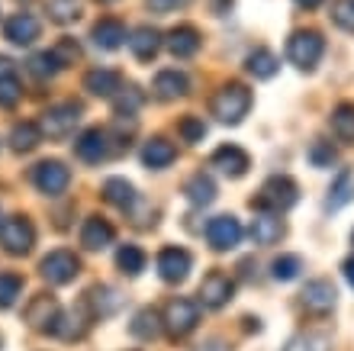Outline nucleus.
Returning <instances> with one entry per match:
<instances>
[{"instance_id": "1", "label": "nucleus", "mask_w": 354, "mask_h": 351, "mask_svg": "<svg viewBox=\"0 0 354 351\" xmlns=\"http://www.w3.org/2000/svg\"><path fill=\"white\" fill-rule=\"evenodd\" d=\"M209 110H213V116L219 123H225V126H239V123L248 116V110H252V91L239 81L225 84L223 91H216Z\"/></svg>"}, {"instance_id": "2", "label": "nucleus", "mask_w": 354, "mask_h": 351, "mask_svg": "<svg viewBox=\"0 0 354 351\" xmlns=\"http://www.w3.org/2000/svg\"><path fill=\"white\" fill-rule=\"evenodd\" d=\"M322 55H326V39L319 29H297L287 39V58L299 71H313L322 62Z\"/></svg>"}, {"instance_id": "3", "label": "nucleus", "mask_w": 354, "mask_h": 351, "mask_svg": "<svg viewBox=\"0 0 354 351\" xmlns=\"http://www.w3.org/2000/svg\"><path fill=\"white\" fill-rule=\"evenodd\" d=\"M299 204V184L290 174H274L261 184V194L252 206L258 210H270V213H287Z\"/></svg>"}, {"instance_id": "4", "label": "nucleus", "mask_w": 354, "mask_h": 351, "mask_svg": "<svg viewBox=\"0 0 354 351\" xmlns=\"http://www.w3.org/2000/svg\"><path fill=\"white\" fill-rule=\"evenodd\" d=\"M200 323V303L196 300H187V296H174L168 306H165V313H161V325H165V332L171 339H184L190 335Z\"/></svg>"}, {"instance_id": "5", "label": "nucleus", "mask_w": 354, "mask_h": 351, "mask_svg": "<svg viewBox=\"0 0 354 351\" xmlns=\"http://www.w3.org/2000/svg\"><path fill=\"white\" fill-rule=\"evenodd\" d=\"M0 245L10 255H26L36 245V229L26 216H10V219L0 222Z\"/></svg>"}, {"instance_id": "6", "label": "nucleus", "mask_w": 354, "mask_h": 351, "mask_svg": "<svg viewBox=\"0 0 354 351\" xmlns=\"http://www.w3.org/2000/svg\"><path fill=\"white\" fill-rule=\"evenodd\" d=\"M242 222L223 213V216H213V219L206 222V242H209V249L213 251H232L242 245Z\"/></svg>"}, {"instance_id": "7", "label": "nucleus", "mask_w": 354, "mask_h": 351, "mask_svg": "<svg viewBox=\"0 0 354 351\" xmlns=\"http://www.w3.org/2000/svg\"><path fill=\"white\" fill-rule=\"evenodd\" d=\"M81 113H84V107H81V103H71V100L58 103V107H48L42 123H39V129H42V136H48V139H65L68 132L77 126Z\"/></svg>"}, {"instance_id": "8", "label": "nucleus", "mask_w": 354, "mask_h": 351, "mask_svg": "<svg viewBox=\"0 0 354 351\" xmlns=\"http://www.w3.org/2000/svg\"><path fill=\"white\" fill-rule=\"evenodd\" d=\"M155 268H158V278L165 284H180L187 280V274L194 271V255L180 245H168V249L158 251V258H155Z\"/></svg>"}, {"instance_id": "9", "label": "nucleus", "mask_w": 354, "mask_h": 351, "mask_svg": "<svg viewBox=\"0 0 354 351\" xmlns=\"http://www.w3.org/2000/svg\"><path fill=\"white\" fill-rule=\"evenodd\" d=\"M39 271H42V278L48 280V284H71V280L81 274V261H77L75 251L68 249H55L52 255H46L42 258V264H39Z\"/></svg>"}, {"instance_id": "10", "label": "nucleus", "mask_w": 354, "mask_h": 351, "mask_svg": "<svg viewBox=\"0 0 354 351\" xmlns=\"http://www.w3.org/2000/svg\"><path fill=\"white\" fill-rule=\"evenodd\" d=\"M29 177H32V187L46 197H62L71 184V171L62 161H39Z\"/></svg>"}, {"instance_id": "11", "label": "nucleus", "mask_w": 354, "mask_h": 351, "mask_svg": "<svg viewBox=\"0 0 354 351\" xmlns=\"http://www.w3.org/2000/svg\"><path fill=\"white\" fill-rule=\"evenodd\" d=\"M299 303H303V309L313 313V316H328L332 309H335V303H338V290H335L332 280L316 278V280H309V284L303 287Z\"/></svg>"}, {"instance_id": "12", "label": "nucleus", "mask_w": 354, "mask_h": 351, "mask_svg": "<svg viewBox=\"0 0 354 351\" xmlns=\"http://www.w3.org/2000/svg\"><path fill=\"white\" fill-rule=\"evenodd\" d=\"M235 296V280L225 274V271H209L200 284V303L209 306V309H223V306L232 303Z\"/></svg>"}, {"instance_id": "13", "label": "nucleus", "mask_w": 354, "mask_h": 351, "mask_svg": "<svg viewBox=\"0 0 354 351\" xmlns=\"http://www.w3.org/2000/svg\"><path fill=\"white\" fill-rule=\"evenodd\" d=\"M110 132L106 129H84L75 142V155L84 161V165H100L110 158Z\"/></svg>"}, {"instance_id": "14", "label": "nucleus", "mask_w": 354, "mask_h": 351, "mask_svg": "<svg viewBox=\"0 0 354 351\" xmlns=\"http://www.w3.org/2000/svg\"><path fill=\"white\" fill-rule=\"evenodd\" d=\"M209 165L213 168H219L229 181H239V177H245L248 174V168H252V158H248V152L245 148H239V145H219L213 152V158H209Z\"/></svg>"}, {"instance_id": "15", "label": "nucleus", "mask_w": 354, "mask_h": 351, "mask_svg": "<svg viewBox=\"0 0 354 351\" xmlns=\"http://www.w3.org/2000/svg\"><path fill=\"white\" fill-rule=\"evenodd\" d=\"M165 46H168V52L174 58H194L196 52H200V46H203V36H200V29H196V26L180 23V26H174L168 33Z\"/></svg>"}, {"instance_id": "16", "label": "nucleus", "mask_w": 354, "mask_h": 351, "mask_svg": "<svg viewBox=\"0 0 354 351\" xmlns=\"http://www.w3.org/2000/svg\"><path fill=\"white\" fill-rule=\"evenodd\" d=\"M84 306H91V316L106 319V316H116L122 309V294L116 290V287H110V284H97V287L87 290Z\"/></svg>"}, {"instance_id": "17", "label": "nucleus", "mask_w": 354, "mask_h": 351, "mask_svg": "<svg viewBox=\"0 0 354 351\" xmlns=\"http://www.w3.org/2000/svg\"><path fill=\"white\" fill-rule=\"evenodd\" d=\"M287 235V226H283V219H280V213H258L252 222V239L254 245H261V249H270V245H277L280 239Z\"/></svg>"}, {"instance_id": "18", "label": "nucleus", "mask_w": 354, "mask_h": 351, "mask_svg": "<svg viewBox=\"0 0 354 351\" xmlns=\"http://www.w3.org/2000/svg\"><path fill=\"white\" fill-rule=\"evenodd\" d=\"M39 33H42V26H39V19L32 17V13H13V17L3 23V36H7V42H13V46H32L39 39Z\"/></svg>"}, {"instance_id": "19", "label": "nucleus", "mask_w": 354, "mask_h": 351, "mask_svg": "<svg viewBox=\"0 0 354 351\" xmlns=\"http://www.w3.org/2000/svg\"><path fill=\"white\" fill-rule=\"evenodd\" d=\"M23 316H26V323L32 325V329H39V332H52V325H55V319H58V303L48 294H39V296L29 300V306L23 309Z\"/></svg>"}, {"instance_id": "20", "label": "nucleus", "mask_w": 354, "mask_h": 351, "mask_svg": "<svg viewBox=\"0 0 354 351\" xmlns=\"http://www.w3.org/2000/svg\"><path fill=\"white\" fill-rule=\"evenodd\" d=\"M151 91H155V97H158V100H177V97H187L190 81H187L184 71H177V68H165V71L155 74Z\"/></svg>"}, {"instance_id": "21", "label": "nucleus", "mask_w": 354, "mask_h": 351, "mask_svg": "<svg viewBox=\"0 0 354 351\" xmlns=\"http://www.w3.org/2000/svg\"><path fill=\"white\" fill-rule=\"evenodd\" d=\"M91 319H93V316L84 313V306H81L77 313H68V316L58 313L55 325H52V335H55V339H62V342H81V339L87 335Z\"/></svg>"}, {"instance_id": "22", "label": "nucleus", "mask_w": 354, "mask_h": 351, "mask_svg": "<svg viewBox=\"0 0 354 351\" xmlns=\"http://www.w3.org/2000/svg\"><path fill=\"white\" fill-rule=\"evenodd\" d=\"M174 161H177L174 142L155 136V139H149L145 145H142V165L151 168V171H165V168H171Z\"/></svg>"}, {"instance_id": "23", "label": "nucleus", "mask_w": 354, "mask_h": 351, "mask_svg": "<svg viewBox=\"0 0 354 351\" xmlns=\"http://www.w3.org/2000/svg\"><path fill=\"white\" fill-rule=\"evenodd\" d=\"M113 239H116V229H113L103 216H91V219L84 222V229H81V245H84L87 251L110 249Z\"/></svg>"}, {"instance_id": "24", "label": "nucleus", "mask_w": 354, "mask_h": 351, "mask_svg": "<svg viewBox=\"0 0 354 351\" xmlns=\"http://www.w3.org/2000/svg\"><path fill=\"white\" fill-rule=\"evenodd\" d=\"M91 39H93V46L103 48V52H116L129 36H126V26H122L116 17H103L100 23L91 29Z\"/></svg>"}, {"instance_id": "25", "label": "nucleus", "mask_w": 354, "mask_h": 351, "mask_svg": "<svg viewBox=\"0 0 354 351\" xmlns=\"http://www.w3.org/2000/svg\"><path fill=\"white\" fill-rule=\"evenodd\" d=\"M103 200L110 206H116V210L129 213L132 206L139 204V194H136V187H132L126 177H106V181H103Z\"/></svg>"}, {"instance_id": "26", "label": "nucleus", "mask_w": 354, "mask_h": 351, "mask_svg": "<svg viewBox=\"0 0 354 351\" xmlns=\"http://www.w3.org/2000/svg\"><path fill=\"white\" fill-rule=\"evenodd\" d=\"M23 97V84H19V71L10 58L0 55V107L3 110H13Z\"/></svg>"}, {"instance_id": "27", "label": "nucleus", "mask_w": 354, "mask_h": 351, "mask_svg": "<svg viewBox=\"0 0 354 351\" xmlns=\"http://www.w3.org/2000/svg\"><path fill=\"white\" fill-rule=\"evenodd\" d=\"M132 48V55L139 58V62H155V55L161 52V33L151 26H139L132 29V36L126 39Z\"/></svg>"}, {"instance_id": "28", "label": "nucleus", "mask_w": 354, "mask_h": 351, "mask_svg": "<svg viewBox=\"0 0 354 351\" xmlns=\"http://www.w3.org/2000/svg\"><path fill=\"white\" fill-rule=\"evenodd\" d=\"M351 200H354V171L351 168H342V171L335 174V181H332V187H328L326 210L338 213V210H345Z\"/></svg>"}, {"instance_id": "29", "label": "nucleus", "mask_w": 354, "mask_h": 351, "mask_svg": "<svg viewBox=\"0 0 354 351\" xmlns=\"http://www.w3.org/2000/svg\"><path fill=\"white\" fill-rule=\"evenodd\" d=\"M120 87H122V78L113 68H93L84 78V91H91L93 97H116Z\"/></svg>"}, {"instance_id": "30", "label": "nucleus", "mask_w": 354, "mask_h": 351, "mask_svg": "<svg viewBox=\"0 0 354 351\" xmlns=\"http://www.w3.org/2000/svg\"><path fill=\"white\" fill-rule=\"evenodd\" d=\"M184 197L194 206H209L216 200V181L206 171H196L184 181Z\"/></svg>"}, {"instance_id": "31", "label": "nucleus", "mask_w": 354, "mask_h": 351, "mask_svg": "<svg viewBox=\"0 0 354 351\" xmlns=\"http://www.w3.org/2000/svg\"><path fill=\"white\" fill-rule=\"evenodd\" d=\"M245 68H248V74H254L258 81H270V78L280 71V62L270 48H254L252 55L245 58Z\"/></svg>"}, {"instance_id": "32", "label": "nucleus", "mask_w": 354, "mask_h": 351, "mask_svg": "<svg viewBox=\"0 0 354 351\" xmlns=\"http://www.w3.org/2000/svg\"><path fill=\"white\" fill-rule=\"evenodd\" d=\"M332 132L338 142L354 145V103H338L332 110Z\"/></svg>"}, {"instance_id": "33", "label": "nucleus", "mask_w": 354, "mask_h": 351, "mask_svg": "<svg viewBox=\"0 0 354 351\" xmlns=\"http://www.w3.org/2000/svg\"><path fill=\"white\" fill-rule=\"evenodd\" d=\"M145 264H149V255H145L139 245H122V249L116 251V268H120L122 274H129V278H139L142 271H145Z\"/></svg>"}, {"instance_id": "34", "label": "nucleus", "mask_w": 354, "mask_h": 351, "mask_svg": "<svg viewBox=\"0 0 354 351\" xmlns=\"http://www.w3.org/2000/svg\"><path fill=\"white\" fill-rule=\"evenodd\" d=\"M161 316L155 313V309H142V313H136V319H132L129 332L136 335V339H142V342H151V339H158L161 335Z\"/></svg>"}, {"instance_id": "35", "label": "nucleus", "mask_w": 354, "mask_h": 351, "mask_svg": "<svg viewBox=\"0 0 354 351\" xmlns=\"http://www.w3.org/2000/svg\"><path fill=\"white\" fill-rule=\"evenodd\" d=\"M299 274H303V258H299V255H280V258H274V264H270V278L280 280V284H290V280H297Z\"/></svg>"}, {"instance_id": "36", "label": "nucleus", "mask_w": 354, "mask_h": 351, "mask_svg": "<svg viewBox=\"0 0 354 351\" xmlns=\"http://www.w3.org/2000/svg\"><path fill=\"white\" fill-rule=\"evenodd\" d=\"M283 351H332V339L322 332H299L283 345Z\"/></svg>"}, {"instance_id": "37", "label": "nucleus", "mask_w": 354, "mask_h": 351, "mask_svg": "<svg viewBox=\"0 0 354 351\" xmlns=\"http://www.w3.org/2000/svg\"><path fill=\"white\" fill-rule=\"evenodd\" d=\"M10 142H13V152H32L42 142V129H39L36 123H23V126L13 129Z\"/></svg>"}, {"instance_id": "38", "label": "nucleus", "mask_w": 354, "mask_h": 351, "mask_svg": "<svg viewBox=\"0 0 354 351\" xmlns=\"http://www.w3.org/2000/svg\"><path fill=\"white\" fill-rule=\"evenodd\" d=\"M84 13V3L81 0H48V17L55 19V23H75L77 17Z\"/></svg>"}, {"instance_id": "39", "label": "nucleus", "mask_w": 354, "mask_h": 351, "mask_svg": "<svg viewBox=\"0 0 354 351\" xmlns=\"http://www.w3.org/2000/svg\"><path fill=\"white\" fill-rule=\"evenodd\" d=\"M142 100H145V97H142V91L129 84V87H120V93H116L113 107H116V113H120V116H136V113H139V107H142Z\"/></svg>"}, {"instance_id": "40", "label": "nucleus", "mask_w": 354, "mask_h": 351, "mask_svg": "<svg viewBox=\"0 0 354 351\" xmlns=\"http://www.w3.org/2000/svg\"><path fill=\"white\" fill-rule=\"evenodd\" d=\"M306 158H309V165H313V168H332L338 161V152H335V145H332V142L316 139L313 145H309Z\"/></svg>"}, {"instance_id": "41", "label": "nucleus", "mask_w": 354, "mask_h": 351, "mask_svg": "<svg viewBox=\"0 0 354 351\" xmlns=\"http://www.w3.org/2000/svg\"><path fill=\"white\" fill-rule=\"evenodd\" d=\"M29 74H36V78H52L55 71H62V62L55 58V52H39V55H32L29 58Z\"/></svg>"}, {"instance_id": "42", "label": "nucleus", "mask_w": 354, "mask_h": 351, "mask_svg": "<svg viewBox=\"0 0 354 351\" xmlns=\"http://www.w3.org/2000/svg\"><path fill=\"white\" fill-rule=\"evenodd\" d=\"M23 294V278L19 274H0V309H10Z\"/></svg>"}, {"instance_id": "43", "label": "nucleus", "mask_w": 354, "mask_h": 351, "mask_svg": "<svg viewBox=\"0 0 354 351\" xmlns=\"http://www.w3.org/2000/svg\"><path fill=\"white\" fill-rule=\"evenodd\" d=\"M332 23L345 33H354V0H335L332 3Z\"/></svg>"}, {"instance_id": "44", "label": "nucleus", "mask_w": 354, "mask_h": 351, "mask_svg": "<svg viewBox=\"0 0 354 351\" xmlns=\"http://www.w3.org/2000/svg\"><path fill=\"white\" fill-rule=\"evenodd\" d=\"M177 136L184 142H203L206 136V123L200 116H184V120L177 123Z\"/></svg>"}, {"instance_id": "45", "label": "nucleus", "mask_w": 354, "mask_h": 351, "mask_svg": "<svg viewBox=\"0 0 354 351\" xmlns=\"http://www.w3.org/2000/svg\"><path fill=\"white\" fill-rule=\"evenodd\" d=\"M52 52H55V58L58 62H62V68H68V65H75L77 58H81V46H77L75 39H58V46L52 48Z\"/></svg>"}, {"instance_id": "46", "label": "nucleus", "mask_w": 354, "mask_h": 351, "mask_svg": "<svg viewBox=\"0 0 354 351\" xmlns=\"http://www.w3.org/2000/svg\"><path fill=\"white\" fill-rule=\"evenodd\" d=\"M184 3V0H149V7L155 10V13H171V10H177Z\"/></svg>"}, {"instance_id": "47", "label": "nucleus", "mask_w": 354, "mask_h": 351, "mask_svg": "<svg viewBox=\"0 0 354 351\" xmlns=\"http://www.w3.org/2000/svg\"><path fill=\"white\" fill-rule=\"evenodd\" d=\"M342 271H345V280L354 287V258H348L345 264H342Z\"/></svg>"}, {"instance_id": "48", "label": "nucleus", "mask_w": 354, "mask_h": 351, "mask_svg": "<svg viewBox=\"0 0 354 351\" xmlns=\"http://www.w3.org/2000/svg\"><path fill=\"white\" fill-rule=\"evenodd\" d=\"M297 7H303V10H316V7H322V0H293Z\"/></svg>"}, {"instance_id": "49", "label": "nucleus", "mask_w": 354, "mask_h": 351, "mask_svg": "<svg viewBox=\"0 0 354 351\" xmlns=\"http://www.w3.org/2000/svg\"><path fill=\"white\" fill-rule=\"evenodd\" d=\"M200 351H229V348H225L223 342H209V345H203V348H200Z\"/></svg>"}, {"instance_id": "50", "label": "nucleus", "mask_w": 354, "mask_h": 351, "mask_svg": "<svg viewBox=\"0 0 354 351\" xmlns=\"http://www.w3.org/2000/svg\"><path fill=\"white\" fill-rule=\"evenodd\" d=\"M351 242H354V229H351Z\"/></svg>"}, {"instance_id": "51", "label": "nucleus", "mask_w": 354, "mask_h": 351, "mask_svg": "<svg viewBox=\"0 0 354 351\" xmlns=\"http://www.w3.org/2000/svg\"><path fill=\"white\" fill-rule=\"evenodd\" d=\"M0 345H3V339H0Z\"/></svg>"}]
</instances>
